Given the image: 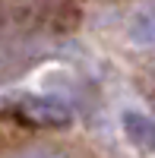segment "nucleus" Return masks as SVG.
I'll use <instances>...</instances> for the list:
<instances>
[{"label": "nucleus", "mask_w": 155, "mask_h": 158, "mask_svg": "<svg viewBox=\"0 0 155 158\" xmlns=\"http://www.w3.org/2000/svg\"><path fill=\"white\" fill-rule=\"evenodd\" d=\"M19 114H25L35 123H54V120H63V117H67L63 108H54V104H44V101H29L25 108H19Z\"/></svg>", "instance_id": "f257e3e1"}]
</instances>
